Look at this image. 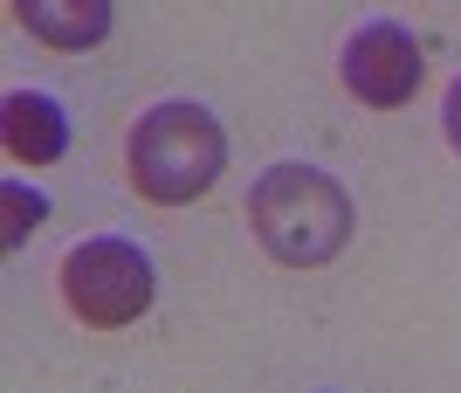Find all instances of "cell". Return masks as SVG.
<instances>
[{
  "label": "cell",
  "mask_w": 461,
  "mask_h": 393,
  "mask_svg": "<svg viewBox=\"0 0 461 393\" xmlns=\"http://www.w3.org/2000/svg\"><path fill=\"white\" fill-rule=\"evenodd\" d=\"M249 228L283 270H324L345 256L351 228V194L317 166H269L249 187Z\"/></svg>",
  "instance_id": "6da1fadb"
},
{
  "label": "cell",
  "mask_w": 461,
  "mask_h": 393,
  "mask_svg": "<svg viewBox=\"0 0 461 393\" xmlns=\"http://www.w3.org/2000/svg\"><path fill=\"white\" fill-rule=\"evenodd\" d=\"M228 166V132L213 124L207 104H152L145 118L131 124L124 138V179H131L138 200H152V207H186L200 200L221 179Z\"/></svg>",
  "instance_id": "7a4b0ae2"
},
{
  "label": "cell",
  "mask_w": 461,
  "mask_h": 393,
  "mask_svg": "<svg viewBox=\"0 0 461 393\" xmlns=\"http://www.w3.org/2000/svg\"><path fill=\"white\" fill-rule=\"evenodd\" d=\"M152 256L138 242H117V235H96V242H77L62 256V304L77 324L90 332H124L152 311Z\"/></svg>",
  "instance_id": "3957f363"
},
{
  "label": "cell",
  "mask_w": 461,
  "mask_h": 393,
  "mask_svg": "<svg viewBox=\"0 0 461 393\" xmlns=\"http://www.w3.org/2000/svg\"><path fill=\"white\" fill-rule=\"evenodd\" d=\"M338 77H345V90L358 104H372V111H400V104L420 90L427 56H420V41L406 35L400 21H366V28L345 41Z\"/></svg>",
  "instance_id": "277c9868"
},
{
  "label": "cell",
  "mask_w": 461,
  "mask_h": 393,
  "mask_svg": "<svg viewBox=\"0 0 461 393\" xmlns=\"http://www.w3.org/2000/svg\"><path fill=\"white\" fill-rule=\"evenodd\" d=\"M0 132H7V159L14 166H56L69 152V118L41 90H14V97L0 104Z\"/></svg>",
  "instance_id": "5b68a950"
},
{
  "label": "cell",
  "mask_w": 461,
  "mask_h": 393,
  "mask_svg": "<svg viewBox=\"0 0 461 393\" xmlns=\"http://www.w3.org/2000/svg\"><path fill=\"white\" fill-rule=\"evenodd\" d=\"M14 21L49 49H96L111 35V0H14Z\"/></svg>",
  "instance_id": "8992f818"
},
{
  "label": "cell",
  "mask_w": 461,
  "mask_h": 393,
  "mask_svg": "<svg viewBox=\"0 0 461 393\" xmlns=\"http://www.w3.org/2000/svg\"><path fill=\"white\" fill-rule=\"evenodd\" d=\"M41 221V200L35 194H21V187H7V249H21V235Z\"/></svg>",
  "instance_id": "52a82bcc"
},
{
  "label": "cell",
  "mask_w": 461,
  "mask_h": 393,
  "mask_svg": "<svg viewBox=\"0 0 461 393\" xmlns=\"http://www.w3.org/2000/svg\"><path fill=\"white\" fill-rule=\"evenodd\" d=\"M441 132H447V145L461 152V77L447 83V97H441Z\"/></svg>",
  "instance_id": "ba28073f"
}]
</instances>
